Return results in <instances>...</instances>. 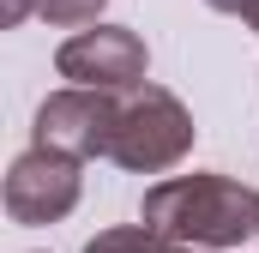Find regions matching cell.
Listing matches in <instances>:
<instances>
[{
    "instance_id": "9c48e42d",
    "label": "cell",
    "mask_w": 259,
    "mask_h": 253,
    "mask_svg": "<svg viewBox=\"0 0 259 253\" xmlns=\"http://www.w3.org/2000/svg\"><path fill=\"white\" fill-rule=\"evenodd\" d=\"M36 12V0H6V12H0V24H24Z\"/></svg>"
},
{
    "instance_id": "6da1fadb",
    "label": "cell",
    "mask_w": 259,
    "mask_h": 253,
    "mask_svg": "<svg viewBox=\"0 0 259 253\" xmlns=\"http://www.w3.org/2000/svg\"><path fill=\"white\" fill-rule=\"evenodd\" d=\"M139 217L169 247H235L259 235V193L229 175H175L145 193Z\"/></svg>"
},
{
    "instance_id": "3957f363",
    "label": "cell",
    "mask_w": 259,
    "mask_h": 253,
    "mask_svg": "<svg viewBox=\"0 0 259 253\" xmlns=\"http://www.w3.org/2000/svg\"><path fill=\"white\" fill-rule=\"evenodd\" d=\"M78 163L72 151L55 145H30L12 169H6V217L12 223H61L66 211L78 205Z\"/></svg>"
},
{
    "instance_id": "52a82bcc",
    "label": "cell",
    "mask_w": 259,
    "mask_h": 253,
    "mask_svg": "<svg viewBox=\"0 0 259 253\" xmlns=\"http://www.w3.org/2000/svg\"><path fill=\"white\" fill-rule=\"evenodd\" d=\"M36 12H42L49 24H91V18L103 12V0H36Z\"/></svg>"
},
{
    "instance_id": "ba28073f",
    "label": "cell",
    "mask_w": 259,
    "mask_h": 253,
    "mask_svg": "<svg viewBox=\"0 0 259 253\" xmlns=\"http://www.w3.org/2000/svg\"><path fill=\"white\" fill-rule=\"evenodd\" d=\"M205 6H217V12H229V18H241V24L259 30V0H205Z\"/></svg>"
},
{
    "instance_id": "30bf717a",
    "label": "cell",
    "mask_w": 259,
    "mask_h": 253,
    "mask_svg": "<svg viewBox=\"0 0 259 253\" xmlns=\"http://www.w3.org/2000/svg\"><path fill=\"white\" fill-rule=\"evenodd\" d=\"M163 253H199V247H163ZM211 253H217V247H211Z\"/></svg>"
},
{
    "instance_id": "277c9868",
    "label": "cell",
    "mask_w": 259,
    "mask_h": 253,
    "mask_svg": "<svg viewBox=\"0 0 259 253\" xmlns=\"http://www.w3.org/2000/svg\"><path fill=\"white\" fill-rule=\"evenodd\" d=\"M121 115V91H97V85H66L36 109V145H55L72 157H109Z\"/></svg>"
},
{
    "instance_id": "5b68a950",
    "label": "cell",
    "mask_w": 259,
    "mask_h": 253,
    "mask_svg": "<svg viewBox=\"0 0 259 253\" xmlns=\"http://www.w3.org/2000/svg\"><path fill=\"white\" fill-rule=\"evenodd\" d=\"M145 43L133 36L127 24H97V30H78L66 36L61 55H55V72L72 78V85H97V91H133L145 85Z\"/></svg>"
},
{
    "instance_id": "7a4b0ae2",
    "label": "cell",
    "mask_w": 259,
    "mask_h": 253,
    "mask_svg": "<svg viewBox=\"0 0 259 253\" xmlns=\"http://www.w3.org/2000/svg\"><path fill=\"white\" fill-rule=\"evenodd\" d=\"M193 151V115L181 109L175 91L163 85H133L115 115V139H109V163H121L133 175H163Z\"/></svg>"
},
{
    "instance_id": "8992f818",
    "label": "cell",
    "mask_w": 259,
    "mask_h": 253,
    "mask_svg": "<svg viewBox=\"0 0 259 253\" xmlns=\"http://www.w3.org/2000/svg\"><path fill=\"white\" fill-rule=\"evenodd\" d=\"M169 241L139 217V223H121V229H97L91 241H84V253H163Z\"/></svg>"
}]
</instances>
